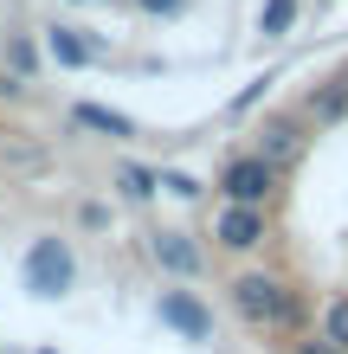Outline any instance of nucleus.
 <instances>
[{
    "label": "nucleus",
    "instance_id": "obj_1",
    "mask_svg": "<svg viewBox=\"0 0 348 354\" xmlns=\"http://www.w3.org/2000/svg\"><path fill=\"white\" fill-rule=\"evenodd\" d=\"M226 303L245 328H258V335H303V297L297 283H284L277 270H239L226 283Z\"/></svg>",
    "mask_w": 348,
    "mask_h": 354
},
{
    "label": "nucleus",
    "instance_id": "obj_2",
    "mask_svg": "<svg viewBox=\"0 0 348 354\" xmlns=\"http://www.w3.org/2000/svg\"><path fill=\"white\" fill-rule=\"evenodd\" d=\"M19 290L33 303H65L77 290V252L65 232H33L26 252H19Z\"/></svg>",
    "mask_w": 348,
    "mask_h": 354
},
{
    "label": "nucleus",
    "instance_id": "obj_3",
    "mask_svg": "<svg viewBox=\"0 0 348 354\" xmlns=\"http://www.w3.org/2000/svg\"><path fill=\"white\" fill-rule=\"evenodd\" d=\"M155 322L168 328V335H181V342H213V303L200 297V290H187V283H161L155 290Z\"/></svg>",
    "mask_w": 348,
    "mask_h": 354
},
{
    "label": "nucleus",
    "instance_id": "obj_4",
    "mask_svg": "<svg viewBox=\"0 0 348 354\" xmlns=\"http://www.w3.org/2000/svg\"><path fill=\"white\" fill-rule=\"evenodd\" d=\"M277 168H271V161H264V155H252V149H245V155H232L226 161V168H219V200H226V206H271V194H277Z\"/></svg>",
    "mask_w": 348,
    "mask_h": 354
},
{
    "label": "nucleus",
    "instance_id": "obj_5",
    "mask_svg": "<svg viewBox=\"0 0 348 354\" xmlns=\"http://www.w3.org/2000/svg\"><path fill=\"white\" fill-rule=\"evenodd\" d=\"M149 258H155L161 277H174V283L207 277V245H200L194 232H181V225H161V232H149Z\"/></svg>",
    "mask_w": 348,
    "mask_h": 354
},
{
    "label": "nucleus",
    "instance_id": "obj_6",
    "mask_svg": "<svg viewBox=\"0 0 348 354\" xmlns=\"http://www.w3.org/2000/svg\"><path fill=\"white\" fill-rule=\"evenodd\" d=\"M264 239H271V206H219V219H213V245L219 252L252 258Z\"/></svg>",
    "mask_w": 348,
    "mask_h": 354
},
{
    "label": "nucleus",
    "instance_id": "obj_7",
    "mask_svg": "<svg viewBox=\"0 0 348 354\" xmlns=\"http://www.w3.org/2000/svg\"><path fill=\"white\" fill-rule=\"evenodd\" d=\"M46 58L58 71H91V65H104V46L84 26H71V19H52L46 26Z\"/></svg>",
    "mask_w": 348,
    "mask_h": 354
},
{
    "label": "nucleus",
    "instance_id": "obj_8",
    "mask_svg": "<svg viewBox=\"0 0 348 354\" xmlns=\"http://www.w3.org/2000/svg\"><path fill=\"white\" fill-rule=\"evenodd\" d=\"M252 155H264L277 174L297 168V161H303V129H297V122H284V116H264L258 129H252Z\"/></svg>",
    "mask_w": 348,
    "mask_h": 354
},
{
    "label": "nucleus",
    "instance_id": "obj_9",
    "mask_svg": "<svg viewBox=\"0 0 348 354\" xmlns=\"http://www.w3.org/2000/svg\"><path fill=\"white\" fill-rule=\"evenodd\" d=\"M71 122H77V129H91V136H104V142H136L142 136L129 110H110V103H91V97L71 103Z\"/></svg>",
    "mask_w": 348,
    "mask_h": 354
},
{
    "label": "nucleus",
    "instance_id": "obj_10",
    "mask_svg": "<svg viewBox=\"0 0 348 354\" xmlns=\"http://www.w3.org/2000/svg\"><path fill=\"white\" fill-rule=\"evenodd\" d=\"M110 187H116V200L149 206L161 194V168H149V161H116V168H110Z\"/></svg>",
    "mask_w": 348,
    "mask_h": 354
},
{
    "label": "nucleus",
    "instance_id": "obj_11",
    "mask_svg": "<svg viewBox=\"0 0 348 354\" xmlns=\"http://www.w3.org/2000/svg\"><path fill=\"white\" fill-rule=\"evenodd\" d=\"M303 110H310L316 129H336V122H348V77H329L322 91H310V103H303Z\"/></svg>",
    "mask_w": 348,
    "mask_h": 354
},
{
    "label": "nucleus",
    "instance_id": "obj_12",
    "mask_svg": "<svg viewBox=\"0 0 348 354\" xmlns=\"http://www.w3.org/2000/svg\"><path fill=\"white\" fill-rule=\"evenodd\" d=\"M297 13H303V0H264V7H258V32L264 39H291Z\"/></svg>",
    "mask_w": 348,
    "mask_h": 354
},
{
    "label": "nucleus",
    "instance_id": "obj_13",
    "mask_svg": "<svg viewBox=\"0 0 348 354\" xmlns=\"http://www.w3.org/2000/svg\"><path fill=\"white\" fill-rule=\"evenodd\" d=\"M7 71L19 77V84H33V77H39V46H33L26 32H7Z\"/></svg>",
    "mask_w": 348,
    "mask_h": 354
},
{
    "label": "nucleus",
    "instance_id": "obj_14",
    "mask_svg": "<svg viewBox=\"0 0 348 354\" xmlns=\"http://www.w3.org/2000/svg\"><path fill=\"white\" fill-rule=\"evenodd\" d=\"M316 335L329 342V348H342V354H348V297H329V303H322V322H316Z\"/></svg>",
    "mask_w": 348,
    "mask_h": 354
},
{
    "label": "nucleus",
    "instance_id": "obj_15",
    "mask_svg": "<svg viewBox=\"0 0 348 354\" xmlns=\"http://www.w3.org/2000/svg\"><path fill=\"white\" fill-rule=\"evenodd\" d=\"M161 194H168V200H200L207 187H200L187 168H161Z\"/></svg>",
    "mask_w": 348,
    "mask_h": 354
},
{
    "label": "nucleus",
    "instance_id": "obj_16",
    "mask_svg": "<svg viewBox=\"0 0 348 354\" xmlns=\"http://www.w3.org/2000/svg\"><path fill=\"white\" fill-rule=\"evenodd\" d=\"M77 225H84V232H104V225H110V206L104 200H84V206H77Z\"/></svg>",
    "mask_w": 348,
    "mask_h": 354
},
{
    "label": "nucleus",
    "instance_id": "obj_17",
    "mask_svg": "<svg viewBox=\"0 0 348 354\" xmlns=\"http://www.w3.org/2000/svg\"><path fill=\"white\" fill-rule=\"evenodd\" d=\"M136 7H142V13H155V19H174L187 0H136Z\"/></svg>",
    "mask_w": 348,
    "mask_h": 354
},
{
    "label": "nucleus",
    "instance_id": "obj_18",
    "mask_svg": "<svg viewBox=\"0 0 348 354\" xmlns=\"http://www.w3.org/2000/svg\"><path fill=\"white\" fill-rule=\"evenodd\" d=\"M13 97H26V84H19V77L0 65V103H13Z\"/></svg>",
    "mask_w": 348,
    "mask_h": 354
},
{
    "label": "nucleus",
    "instance_id": "obj_19",
    "mask_svg": "<svg viewBox=\"0 0 348 354\" xmlns=\"http://www.w3.org/2000/svg\"><path fill=\"white\" fill-rule=\"evenodd\" d=\"M291 354H342V348H329V342H322V335H310V342H297Z\"/></svg>",
    "mask_w": 348,
    "mask_h": 354
},
{
    "label": "nucleus",
    "instance_id": "obj_20",
    "mask_svg": "<svg viewBox=\"0 0 348 354\" xmlns=\"http://www.w3.org/2000/svg\"><path fill=\"white\" fill-rule=\"evenodd\" d=\"M33 354H58V348H33Z\"/></svg>",
    "mask_w": 348,
    "mask_h": 354
},
{
    "label": "nucleus",
    "instance_id": "obj_21",
    "mask_svg": "<svg viewBox=\"0 0 348 354\" xmlns=\"http://www.w3.org/2000/svg\"><path fill=\"white\" fill-rule=\"evenodd\" d=\"M77 7H97V0H77Z\"/></svg>",
    "mask_w": 348,
    "mask_h": 354
}]
</instances>
